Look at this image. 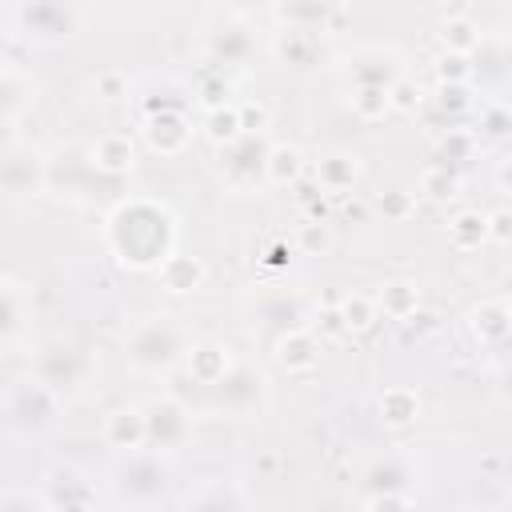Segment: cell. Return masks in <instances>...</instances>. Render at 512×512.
<instances>
[{
  "label": "cell",
  "mask_w": 512,
  "mask_h": 512,
  "mask_svg": "<svg viewBox=\"0 0 512 512\" xmlns=\"http://www.w3.org/2000/svg\"><path fill=\"white\" fill-rule=\"evenodd\" d=\"M464 4H476V0H464Z\"/></svg>",
  "instance_id": "681fc988"
},
{
  "label": "cell",
  "mask_w": 512,
  "mask_h": 512,
  "mask_svg": "<svg viewBox=\"0 0 512 512\" xmlns=\"http://www.w3.org/2000/svg\"><path fill=\"white\" fill-rule=\"evenodd\" d=\"M420 188L432 196V200H452L456 192H460V176L448 168V160L444 164H432L424 176H420Z\"/></svg>",
  "instance_id": "e575fe53"
},
{
  "label": "cell",
  "mask_w": 512,
  "mask_h": 512,
  "mask_svg": "<svg viewBox=\"0 0 512 512\" xmlns=\"http://www.w3.org/2000/svg\"><path fill=\"white\" fill-rule=\"evenodd\" d=\"M300 244H304L308 252H324V248H328V232L320 228V220H304V228H300Z\"/></svg>",
  "instance_id": "7bdbcfd3"
},
{
  "label": "cell",
  "mask_w": 512,
  "mask_h": 512,
  "mask_svg": "<svg viewBox=\"0 0 512 512\" xmlns=\"http://www.w3.org/2000/svg\"><path fill=\"white\" fill-rule=\"evenodd\" d=\"M260 320L272 324V328H280V332H288V328H300L304 308H300L296 296H284V292H280V296H272V300L260 304Z\"/></svg>",
  "instance_id": "4dcf8cb0"
},
{
  "label": "cell",
  "mask_w": 512,
  "mask_h": 512,
  "mask_svg": "<svg viewBox=\"0 0 512 512\" xmlns=\"http://www.w3.org/2000/svg\"><path fill=\"white\" fill-rule=\"evenodd\" d=\"M0 104H4V128L12 132L16 120L24 116V108L36 104V84L32 76H24L16 64H4V76H0Z\"/></svg>",
  "instance_id": "ffe728a7"
},
{
  "label": "cell",
  "mask_w": 512,
  "mask_h": 512,
  "mask_svg": "<svg viewBox=\"0 0 512 512\" xmlns=\"http://www.w3.org/2000/svg\"><path fill=\"white\" fill-rule=\"evenodd\" d=\"M144 420H148V448L168 456V452H180L188 444V432H192V420H188V408L172 396H156L144 404Z\"/></svg>",
  "instance_id": "8fae6325"
},
{
  "label": "cell",
  "mask_w": 512,
  "mask_h": 512,
  "mask_svg": "<svg viewBox=\"0 0 512 512\" xmlns=\"http://www.w3.org/2000/svg\"><path fill=\"white\" fill-rule=\"evenodd\" d=\"M240 108V128L244 132H264L268 128V108L264 104H236Z\"/></svg>",
  "instance_id": "b9f144b4"
},
{
  "label": "cell",
  "mask_w": 512,
  "mask_h": 512,
  "mask_svg": "<svg viewBox=\"0 0 512 512\" xmlns=\"http://www.w3.org/2000/svg\"><path fill=\"white\" fill-rule=\"evenodd\" d=\"M300 168H304L300 148H292V144H272V152H268V184H292V180L300 176Z\"/></svg>",
  "instance_id": "d6a6232c"
},
{
  "label": "cell",
  "mask_w": 512,
  "mask_h": 512,
  "mask_svg": "<svg viewBox=\"0 0 512 512\" xmlns=\"http://www.w3.org/2000/svg\"><path fill=\"white\" fill-rule=\"evenodd\" d=\"M412 480H416V476H412V460H408V456L388 452V456L372 460L368 472H364V484H368L364 508H404V504H412V500H416V496L408 492Z\"/></svg>",
  "instance_id": "52a82bcc"
},
{
  "label": "cell",
  "mask_w": 512,
  "mask_h": 512,
  "mask_svg": "<svg viewBox=\"0 0 512 512\" xmlns=\"http://www.w3.org/2000/svg\"><path fill=\"white\" fill-rule=\"evenodd\" d=\"M348 80L352 88H364V84H376V88H392L400 76H404V64L392 48H364L356 56H348Z\"/></svg>",
  "instance_id": "5bb4252c"
},
{
  "label": "cell",
  "mask_w": 512,
  "mask_h": 512,
  "mask_svg": "<svg viewBox=\"0 0 512 512\" xmlns=\"http://www.w3.org/2000/svg\"><path fill=\"white\" fill-rule=\"evenodd\" d=\"M508 52H512V44H508Z\"/></svg>",
  "instance_id": "816d5d0a"
},
{
  "label": "cell",
  "mask_w": 512,
  "mask_h": 512,
  "mask_svg": "<svg viewBox=\"0 0 512 512\" xmlns=\"http://www.w3.org/2000/svg\"><path fill=\"white\" fill-rule=\"evenodd\" d=\"M188 136H192V128H188V120H184V112H180V108L148 112L144 140H148V148H152V152H160V156H176V152L188 144Z\"/></svg>",
  "instance_id": "2e32d148"
},
{
  "label": "cell",
  "mask_w": 512,
  "mask_h": 512,
  "mask_svg": "<svg viewBox=\"0 0 512 512\" xmlns=\"http://www.w3.org/2000/svg\"><path fill=\"white\" fill-rule=\"evenodd\" d=\"M28 372H32L36 380H44L48 388H56L60 396H68V392H76V388L84 384V376H88V360H84L80 348L56 340V344H44V348L32 356Z\"/></svg>",
  "instance_id": "ba28073f"
},
{
  "label": "cell",
  "mask_w": 512,
  "mask_h": 512,
  "mask_svg": "<svg viewBox=\"0 0 512 512\" xmlns=\"http://www.w3.org/2000/svg\"><path fill=\"white\" fill-rule=\"evenodd\" d=\"M204 132H208V140H212L216 148H224L228 140H236V136L244 132V128H240V108H236V104L212 108L208 120H204Z\"/></svg>",
  "instance_id": "836d02e7"
},
{
  "label": "cell",
  "mask_w": 512,
  "mask_h": 512,
  "mask_svg": "<svg viewBox=\"0 0 512 512\" xmlns=\"http://www.w3.org/2000/svg\"><path fill=\"white\" fill-rule=\"evenodd\" d=\"M468 328L480 344H504L512 336V308L504 300H484L480 308H472Z\"/></svg>",
  "instance_id": "603a6c76"
},
{
  "label": "cell",
  "mask_w": 512,
  "mask_h": 512,
  "mask_svg": "<svg viewBox=\"0 0 512 512\" xmlns=\"http://www.w3.org/2000/svg\"><path fill=\"white\" fill-rule=\"evenodd\" d=\"M352 112L360 120H384L392 112V88H376V84L352 88Z\"/></svg>",
  "instance_id": "f546056e"
},
{
  "label": "cell",
  "mask_w": 512,
  "mask_h": 512,
  "mask_svg": "<svg viewBox=\"0 0 512 512\" xmlns=\"http://www.w3.org/2000/svg\"><path fill=\"white\" fill-rule=\"evenodd\" d=\"M120 496L132 500V504H152L164 496L168 488V468L160 460V452H128V464L120 468V480H116Z\"/></svg>",
  "instance_id": "7c38bea8"
},
{
  "label": "cell",
  "mask_w": 512,
  "mask_h": 512,
  "mask_svg": "<svg viewBox=\"0 0 512 512\" xmlns=\"http://www.w3.org/2000/svg\"><path fill=\"white\" fill-rule=\"evenodd\" d=\"M232 364H236V360H232V348L220 344V340H196V344L188 348V356H184L188 376H192L196 384H204V388H212Z\"/></svg>",
  "instance_id": "ac0fdd59"
},
{
  "label": "cell",
  "mask_w": 512,
  "mask_h": 512,
  "mask_svg": "<svg viewBox=\"0 0 512 512\" xmlns=\"http://www.w3.org/2000/svg\"><path fill=\"white\" fill-rule=\"evenodd\" d=\"M376 316H380L376 296L352 292V296H344V304H340V320H344V328H348V332H368Z\"/></svg>",
  "instance_id": "1f68e13d"
},
{
  "label": "cell",
  "mask_w": 512,
  "mask_h": 512,
  "mask_svg": "<svg viewBox=\"0 0 512 512\" xmlns=\"http://www.w3.org/2000/svg\"><path fill=\"white\" fill-rule=\"evenodd\" d=\"M156 280L168 288V292H196L200 280H204V264L196 256H180L172 252L160 268H156Z\"/></svg>",
  "instance_id": "484cf974"
},
{
  "label": "cell",
  "mask_w": 512,
  "mask_h": 512,
  "mask_svg": "<svg viewBox=\"0 0 512 512\" xmlns=\"http://www.w3.org/2000/svg\"><path fill=\"white\" fill-rule=\"evenodd\" d=\"M436 104H440L444 112H464V108L472 104V100H468V84H448V80H440Z\"/></svg>",
  "instance_id": "ab89813d"
},
{
  "label": "cell",
  "mask_w": 512,
  "mask_h": 512,
  "mask_svg": "<svg viewBox=\"0 0 512 512\" xmlns=\"http://www.w3.org/2000/svg\"><path fill=\"white\" fill-rule=\"evenodd\" d=\"M0 292H4V320H0V336H4V344L12 348V344L20 340V332H24V324L32 320V292H28L16 276H4Z\"/></svg>",
  "instance_id": "44dd1931"
},
{
  "label": "cell",
  "mask_w": 512,
  "mask_h": 512,
  "mask_svg": "<svg viewBox=\"0 0 512 512\" xmlns=\"http://www.w3.org/2000/svg\"><path fill=\"white\" fill-rule=\"evenodd\" d=\"M56 408H60V392L48 388L44 380H36L32 372L24 380H16L8 388V400H4V412H8V424L20 428V432H40L56 420Z\"/></svg>",
  "instance_id": "5b68a950"
},
{
  "label": "cell",
  "mask_w": 512,
  "mask_h": 512,
  "mask_svg": "<svg viewBox=\"0 0 512 512\" xmlns=\"http://www.w3.org/2000/svg\"><path fill=\"white\" fill-rule=\"evenodd\" d=\"M376 304L384 316L392 320H408L416 308H420V288L412 280H388L380 292H376Z\"/></svg>",
  "instance_id": "4316f807"
},
{
  "label": "cell",
  "mask_w": 512,
  "mask_h": 512,
  "mask_svg": "<svg viewBox=\"0 0 512 512\" xmlns=\"http://www.w3.org/2000/svg\"><path fill=\"white\" fill-rule=\"evenodd\" d=\"M104 444L116 448V452H140L148 444V420H144V408L136 404H120L104 416V428H100Z\"/></svg>",
  "instance_id": "9a60e30c"
},
{
  "label": "cell",
  "mask_w": 512,
  "mask_h": 512,
  "mask_svg": "<svg viewBox=\"0 0 512 512\" xmlns=\"http://www.w3.org/2000/svg\"><path fill=\"white\" fill-rule=\"evenodd\" d=\"M440 36H444V44H448V52H464V56H468V52H472V48L480 44V32H476V24H472V20H464V16H456V20H448Z\"/></svg>",
  "instance_id": "d590c367"
},
{
  "label": "cell",
  "mask_w": 512,
  "mask_h": 512,
  "mask_svg": "<svg viewBox=\"0 0 512 512\" xmlns=\"http://www.w3.org/2000/svg\"><path fill=\"white\" fill-rule=\"evenodd\" d=\"M496 180H500V188L512 196V160H504V164L496 168Z\"/></svg>",
  "instance_id": "c3c4849f"
},
{
  "label": "cell",
  "mask_w": 512,
  "mask_h": 512,
  "mask_svg": "<svg viewBox=\"0 0 512 512\" xmlns=\"http://www.w3.org/2000/svg\"><path fill=\"white\" fill-rule=\"evenodd\" d=\"M268 152H272V144L264 140V132H240L236 140H228L220 148L224 180L240 192H248L256 184H268Z\"/></svg>",
  "instance_id": "3957f363"
},
{
  "label": "cell",
  "mask_w": 512,
  "mask_h": 512,
  "mask_svg": "<svg viewBox=\"0 0 512 512\" xmlns=\"http://www.w3.org/2000/svg\"><path fill=\"white\" fill-rule=\"evenodd\" d=\"M208 392H212V404L228 416H256L268 404V380L252 364H232Z\"/></svg>",
  "instance_id": "277c9868"
},
{
  "label": "cell",
  "mask_w": 512,
  "mask_h": 512,
  "mask_svg": "<svg viewBox=\"0 0 512 512\" xmlns=\"http://www.w3.org/2000/svg\"><path fill=\"white\" fill-rule=\"evenodd\" d=\"M276 360L288 368V372H308L316 368L320 360V340L300 324V328H288L276 336Z\"/></svg>",
  "instance_id": "7402d4cb"
},
{
  "label": "cell",
  "mask_w": 512,
  "mask_h": 512,
  "mask_svg": "<svg viewBox=\"0 0 512 512\" xmlns=\"http://www.w3.org/2000/svg\"><path fill=\"white\" fill-rule=\"evenodd\" d=\"M16 24L36 40H68L80 28L72 0H16Z\"/></svg>",
  "instance_id": "9c48e42d"
},
{
  "label": "cell",
  "mask_w": 512,
  "mask_h": 512,
  "mask_svg": "<svg viewBox=\"0 0 512 512\" xmlns=\"http://www.w3.org/2000/svg\"><path fill=\"white\" fill-rule=\"evenodd\" d=\"M108 248L124 268H160L176 252V220L164 204L132 196L120 200L104 224Z\"/></svg>",
  "instance_id": "6da1fadb"
},
{
  "label": "cell",
  "mask_w": 512,
  "mask_h": 512,
  "mask_svg": "<svg viewBox=\"0 0 512 512\" xmlns=\"http://www.w3.org/2000/svg\"><path fill=\"white\" fill-rule=\"evenodd\" d=\"M440 80H448V84H468V76H472V64H468V56L464 52H448V56H440Z\"/></svg>",
  "instance_id": "f35d334b"
},
{
  "label": "cell",
  "mask_w": 512,
  "mask_h": 512,
  "mask_svg": "<svg viewBox=\"0 0 512 512\" xmlns=\"http://www.w3.org/2000/svg\"><path fill=\"white\" fill-rule=\"evenodd\" d=\"M380 208L400 220V216H408V196H404V192H384V196H380Z\"/></svg>",
  "instance_id": "bcb514c9"
},
{
  "label": "cell",
  "mask_w": 512,
  "mask_h": 512,
  "mask_svg": "<svg viewBox=\"0 0 512 512\" xmlns=\"http://www.w3.org/2000/svg\"><path fill=\"white\" fill-rule=\"evenodd\" d=\"M480 132H484L488 140L512 136V108H508V104H488V108L480 112Z\"/></svg>",
  "instance_id": "8d00e7d4"
},
{
  "label": "cell",
  "mask_w": 512,
  "mask_h": 512,
  "mask_svg": "<svg viewBox=\"0 0 512 512\" xmlns=\"http://www.w3.org/2000/svg\"><path fill=\"white\" fill-rule=\"evenodd\" d=\"M44 504L48 508H88V504H96V488L76 468H52L44 476Z\"/></svg>",
  "instance_id": "e0dca14e"
},
{
  "label": "cell",
  "mask_w": 512,
  "mask_h": 512,
  "mask_svg": "<svg viewBox=\"0 0 512 512\" xmlns=\"http://www.w3.org/2000/svg\"><path fill=\"white\" fill-rule=\"evenodd\" d=\"M188 332L172 320V316H144L132 324V332L124 336V356L136 372L160 376L172 372L184 356H188Z\"/></svg>",
  "instance_id": "7a4b0ae2"
},
{
  "label": "cell",
  "mask_w": 512,
  "mask_h": 512,
  "mask_svg": "<svg viewBox=\"0 0 512 512\" xmlns=\"http://www.w3.org/2000/svg\"><path fill=\"white\" fill-rule=\"evenodd\" d=\"M496 388H500V396L512 404V364H504V368H500V380H496Z\"/></svg>",
  "instance_id": "7dc6e473"
},
{
  "label": "cell",
  "mask_w": 512,
  "mask_h": 512,
  "mask_svg": "<svg viewBox=\"0 0 512 512\" xmlns=\"http://www.w3.org/2000/svg\"><path fill=\"white\" fill-rule=\"evenodd\" d=\"M280 28H308V32H332L344 20V0H276Z\"/></svg>",
  "instance_id": "4fadbf2b"
},
{
  "label": "cell",
  "mask_w": 512,
  "mask_h": 512,
  "mask_svg": "<svg viewBox=\"0 0 512 512\" xmlns=\"http://www.w3.org/2000/svg\"><path fill=\"white\" fill-rule=\"evenodd\" d=\"M416 412H420V396H416V388L396 384V388H388V392L380 396V420H384V424H392V428L412 424V420H416Z\"/></svg>",
  "instance_id": "83f0119b"
},
{
  "label": "cell",
  "mask_w": 512,
  "mask_h": 512,
  "mask_svg": "<svg viewBox=\"0 0 512 512\" xmlns=\"http://www.w3.org/2000/svg\"><path fill=\"white\" fill-rule=\"evenodd\" d=\"M228 96H232V84L224 80V72H216V76H204L200 80V104L212 112V108H224L228 104Z\"/></svg>",
  "instance_id": "74e56055"
},
{
  "label": "cell",
  "mask_w": 512,
  "mask_h": 512,
  "mask_svg": "<svg viewBox=\"0 0 512 512\" xmlns=\"http://www.w3.org/2000/svg\"><path fill=\"white\" fill-rule=\"evenodd\" d=\"M208 60L216 68H244L256 56V32L244 16H220L204 36Z\"/></svg>",
  "instance_id": "30bf717a"
},
{
  "label": "cell",
  "mask_w": 512,
  "mask_h": 512,
  "mask_svg": "<svg viewBox=\"0 0 512 512\" xmlns=\"http://www.w3.org/2000/svg\"><path fill=\"white\" fill-rule=\"evenodd\" d=\"M448 240H452V248H460V252L480 248V244L488 240V216H480V212H460V216L448 224Z\"/></svg>",
  "instance_id": "f1b7e54d"
},
{
  "label": "cell",
  "mask_w": 512,
  "mask_h": 512,
  "mask_svg": "<svg viewBox=\"0 0 512 512\" xmlns=\"http://www.w3.org/2000/svg\"><path fill=\"white\" fill-rule=\"evenodd\" d=\"M0 184L8 200H24V196H40L52 184V160L36 148H20V144H4V160H0Z\"/></svg>",
  "instance_id": "8992f818"
},
{
  "label": "cell",
  "mask_w": 512,
  "mask_h": 512,
  "mask_svg": "<svg viewBox=\"0 0 512 512\" xmlns=\"http://www.w3.org/2000/svg\"><path fill=\"white\" fill-rule=\"evenodd\" d=\"M360 180V156L352 152H328L316 160V184L324 192H348Z\"/></svg>",
  "instance_id": "d4e9b609"
},
{
  "label": "cell",
  "mask_w": 512,
  "mask_h": 512,
  "mask_svg": "<svg viewBox=\"0 0 512 512\" xmlns=\"http://www.w3.org/2000/svg\"><path fill=\"white\" fill-rule=\"evenodd\" d=\"M488 240H496V244L512 240V212H492L488 216Z\"/></svg>",
  "instance_id": "f6af8a7d"
},
{
  "label": "cell",
  "mask_w": 512,
  "mask_h": 512,
  "mask_svg": "<svg viewBox=\"0 0 512 512\" xmlns=\"http://www.w3.org/2000/svg\"><path fill=\"white\" fill-rule=\"evenodd\" d=\"M88 156H92V168L104 172V176H124V172L132 168V160H136L132 140H128L124 132H108V136H100V140L92 144Z\"/></svg>",
  "instance_id": "cb8c5ba5"
},
{
  "label": "cell",
  "mask_w": 512,
  "mask_h": 512,
  "mask_svg": "<svg viewBox=\"0 0 512 512\" xmlns=\"http://www.w3.org/2000/svg\"><path fill=\"white\" fill-rule=\"evenodd\" d=\"M416 104H420V88H416L408 76H400V80L392 84V108L408 112V108H416Z\"/></svg>",
  "instance_id": "60d3db41"
},
{
  "label": "cell",
  "mask_w": 512,
  "mask_h": 512,
  "mask_svg": "<svg viewBox=\"0 0 512 512\" xmlns=\"http://www.w3.org/2000/svg\"><path fill=\"white\" fill-rule=\"evenodd\" d=\"M508 504H512V496H508Z\"/></svg>",
  "instance_id": "f907efd6"
},
{
  "label": "cell",
  "mask_w": 512,
  "mask_h": 512,
  "mask_svg": "<svg viewBox=\"0 0 512 512\" xmlns=\"http://www.w3.org/2000/svg\"><path fill=\"white\" fill-rule=\"evenodd\" d=\"M324 48V36L320 32H308V28H280L276 40H272V52L280 64H292V68H308L316 64Z\"/></svg>",
  "instance_id": "d6986e66"
},
{
  "label": "cell",
  "mask_w": 512,
  "mask_h": 512,
  "mask_svg": "<svg viewBox=\"0 0 512 512\" xmlns=\"http://www.w3.org/2000/svg\"><path fill=\"white\" fill-rule=\"evenodd\" d=\"M440 152H444L448 160H456V156H468V152H472V136L456 128V132H448V136H444V144H440Z\"/></svg>",
  "instance_id": "ee69618b"
}]
</instances>
